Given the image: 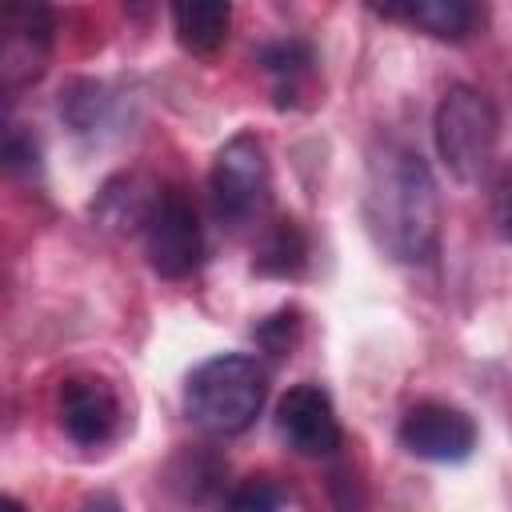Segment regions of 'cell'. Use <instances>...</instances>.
<instances>
[{
  "instance_id": "obj_1",
  "label": "cell",
  "mask_w": 512,
  "mask_h": 512,
  "mask_svg": "<svg viewBox=\"0 0 512 512\" xmlns=\"http://www.w3.org/2000/svg\"><path fill=\"white\" fill-rule=\"evenodd\" d=\"M364 220L400 264H428L440 248V196L420 152L384 144L368 164Z\"/></svg>"
},
{
  "instance_id": "obj_2",
  "label": "cell",
  "mask_w": 512,
  "mask_h": 512,
  "mask_svg": "<svg viewBox=\"0 0 512 512\" xmlns=\"http://www.w3.org/2000/svg\"><path fill=\"white\" fill-rule=\"evenodd\" d=\"M268 372L256 356L220 352L192 368L184 384L188 420L208 436H240L264 404Z\"/></svg>"
},
{
  "instance_id": "obj_3",
  "label": "cell",
  "mask_w": 512,
  "mask_h": 512,
  "mask_svg": "<svg viewBox=\"0 0 512 512\" xmlns=\"http://www.w3.org/2000/svg\"><path fill=\"white\" fill-rule=\"evenodd\" d=\"M496 136H500V116L492 100L472 88V84H452L440 96L436 108V148L448 172L460 184H476L488 176L492 156H496Z\"/></svg>"
},
{
  "instance_id": "obj_4",
  "label": "cell",
  "mask_w": 512,
  "mask_h": 512,
  "mask_svg": "<svg viewBox=\"0 0 512 512\" xmlns=\"http://www.w3.org/2000/svg\"><path fill=\"white\" fill-rule=\"evenodd\" d=\"M212 204L232 228L264 220L272 204V168L256 132H236L212 160Z\"/></svg>"
},
{
  "instance_id": "obj_5",
  "label": "cell",
  "mask_w": 512,
  "mask_h": 512,
  "mask_svg": "<svg viewBox=\"0 0 512 512\" xmlns=\"http://www.w3.org/2000/svg\"><path fill=\"white\" fill-rule=\"evenodd\" d=\"M144 252H148L152 272H160L164 280H184L200 268L204 236H200L196 208L180 188L160 192V200L144 224Z\"/></svg>"
},
{
  "instance_id": "obj_6",
  "label": "cell",
  "mask_w": 512,
  "mask_h": 512,
  "mask_svg": "<svg viewBox=\"0 0 512 512\" xmlns=\"http://www.w3.org/2000/svg\"><path fill=\"white\" fill-rule=\"evenodd\" d=\"M400 444L420 456V460H436V464H460L472 456L476 448V424L464 408L444 404V400H420L404 412L400 420Z\"/></svg>"
},
{
  "instance_id": "obj_7",
  "label": "cell",
  "mask_w": 512,
  "mask_h": 512,
  "mask_svg": "<svg viewBox=\"0 0 512 512\" xmlns=\"http://www.w3.org/2000/svg\"><path fill=\"white\" fill-rule=\"evenodd\" d=\"M0 72L4 88L16 92L20 84L36 80L52 52V12L44 4H4L0 16Z\"/></svg>"
},
{
  "instance_id": "obj_8",
  "label": "cell",
  "mask_w": 512,
  "mask_h": 512,
  "mask_svg": "<svg viewBox=\"0 0 512 512\" xmlns=\"http://www.w3.org/2000/svg\"><path fill=\"white\" fill-rule=\"evenodd\" d=\"M276 424H280V436L288 440V448H296L300 456L320 460L340 448V420H336L332 396L320 384L288 388L276 408Z\"/></svg>"
},
{
  "instance_id": "obj_9",
  "label": "cell",
  "mask_w": 512,
  "mask_h": 512,
  "mask_svg": "<svg viewBox=\"0 0 512 512\" xmlns=\"http://www.w3.org/2000/svg\"><path fill=\"white\" fill-rule=\"evenodd\" d=\"M60 428L80 448H100L120 428V400L96 376H72L60 388Z\"/></svg>"
},
{
  "instance_id": "obj_10",
  "label": "cell",
  "mask_w": 512,
  "mask_h": 512,
  "mask_svg": "<svg viewBox=\"0 0 512 512\" xmlns=\"http://www.w3.org/2000/svg\"><path fill=\"white\" fill-rule=\"evenodd\" d=\"M156 200H160V188L148 184L144 176H116V180L104 184V192L96 200V216L108 228H120V232L144 228L152 208H156Z\"/></svg>"
},
{
  "instance_id": "obj_11",
  "label": "cell",
  "mask_w": 512,
  "mask_h": 512,
  "mask_svg": "<svg viewBox=\"0 0 512 512\" xmlns=\"http://www.w3.org/2000/svg\"><path fill=\"white\" fill-rule=\"evenodd\" d=\"M228 24H232V8L220 0L208 4H172V28L176 40L192 52V56H216L228 40Z\"/></svg>"
},
{
  "instance_id": "obj_12",
  "label": "cell",
  "mask_w": 512,
  "mask_h": 512,
  "mask_svg": "<svg viewBox=\"0 0 512 512\" xmlns=\"http://www.w3.org/2000/svg\"><path fill=\"white\" fill-rule=\"evenodd\" d=\"M388 20H404V24H416L424 28L428 36H440V40H464L472 32V20H476V8L464 4V0H416V4H400V8H380Z\"/></svg>"
},
{
  "instance_id": "obj_13",
  "label": "cell",
  "mask_w": 512,
  "mask_h": 512,
  "mask_svg": "<svg viewBox=\"0 0 512 512\" xmlns=\"http://www.w3.org/2000/svg\"><path fill=\"white\" fill-rule=\"evenodd\" d=\"M260 64L276 84V104L284 108V104H296L304 80L312 76L316 56H312V44H304V40H276V44L260 48Z\"/></svg>"
},
{
  "instance_id": "obj_14",
  "label": "cell",
  "mask_w": 512,
  "mask_h": 512,
  "mask_svg": "<svg viewBox=\"0 0 512 512\" xmlns=\"http://www.w3.org/2000/svg\"><path fill=\"white\" fill-rule=\"evenodd\" d=\"M304 256H308V240L300 232L296 220H276L260 248H256V272L264 276H296L304 268Z\"/></svg>"
},
{
  "instance_id": "obj_15",
  "label": "cell",
  "mask_w": 512,
  "mask_h": 512,
  "mask_svg": "<svg viewBox=\"0 0 512 512\" xmlns=\"http://www.w3.org/2000/svg\"><path fill=\"white\" fill-rule=\"evenodd\" d=\"M288 504V488L268 476V472H256V476H244L232 492H228V504L224 512H280Z\"/></svg>"
},
{
  "instance_id": "obj_16",
  "label": "cell",
  "mask_w": 512,
  "mask_h": 512,
  "mask_svg": "<svg viewBox=\"0 0 512 512\" xmlns=\"http://www.w3.org/2000/svg\"><path fill=\"white\" fill-rule=\"evenodd\" d=\"M4 164H8L12 172H36V168H40V148H36V140H32L28 132H20L16 124H12L8 136H4Z\"/></svg>"
},
{
  "instance_id": "obj_17",
  "label": "cell",
  "mask_w": 512,
  "mask_h": 512,
  "mask_svg": "<svg viewBox=\"0 0 512 512\" xmlns=\"http://www.w3.org/2000/svg\"><path fill=\"white\" fill-rule=\"evenodd\" d=\"M292 336H296V312H280V316H268L260 328H256V340L272 352V356H284L292 348Z\"/></svg>"
},
{
  "instance_id": "obj_18",
  "label": "cell",
  "mask_w": 512,
  "mask_h": 512,
  "mask_svg": "<svg viewBox=\"0 0 512 512\" xmlns=\"http://www.w3.org/2000/svg\"><path fill=\"white\" fill-rule=\"evenodd\" d=\"M80 512H120V500H116L112 492H92V496L80 504Z\"/></svg>"
},
{
  "instance_id": "obj_19",
  "label": "cell",
  "mask_w": 512,
  "mask_h": 512,
  "mask_svg": "<svg viewBox=\"0 0 512 512\" xmlns=\"http://www.w3.org/2000/svg\"><path fill=\"white\" fill-rule=\"evenodd\" d=\"M0 512H24V508H20V500H12V496H4V500H0Z\"/></svg>"
}]
</instances>
